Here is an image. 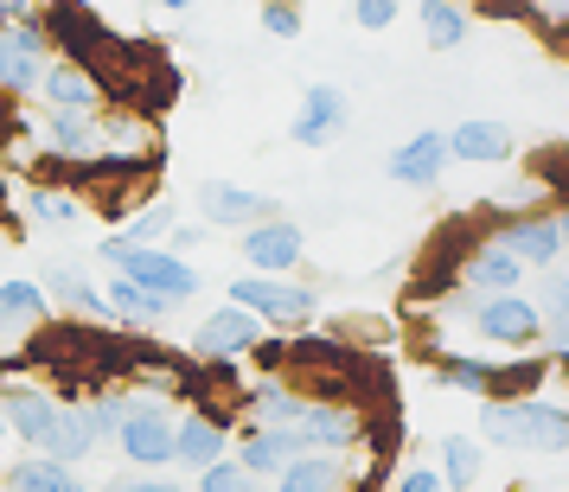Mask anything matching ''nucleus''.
Segmentation results:
<instances>
[{"label": "nucleus", "mask_w": 569, "mask_h": 492, "mask_svg": "<svg viewBox=\"0 0 569 492\" xmlns=\"http://www.w3.org/2000/svg\"><path fill=\"white\" fill-rule=\"evenodd\" d=\"M480 441L492 448H525V454H569V403L550 396H506L480 403Z\"/></svg>", "instance_id": "nucleus-1"}, {"label": "nucleus", "mask_w": 569, "mask_h": 492, "mask_svg": "<svg viewBox=\"0 0 569 492\" xmlns=\"http://www.w3.org/2000/svg\"><path fill=\"white\" fill-rule=\"evenodd\" d=\"M97 262H103L109 275H129V282L141 288V294H154L167 313L186 308V301L206 288V275H199L192 262L173 257V250H160V243L134 250V243H122V237H103V243H97Z\"/></svg>", "instance_id": "nucleus-2"}, {"label": "nucleus", "mask_w": 569, "mask_h": 492, "mask_svg": "<svg viewBox=\"0 0 569 492\" xmlns=\"http://www.w3.org/2000/svg\"><path fill=\"white\" fill-rule=\"evenodd\" d=\"M231 308L257 313L262 327H308L313 313H320V288L288 282V275H237Z\"/></svg>", "instance_id": "nucleus-3"}, {"label": "nucleus", "mask_w": 569, "mask_h": 492, "mask_svg": "<svg viewBox=\"0 0 569 492\" xmlns=\"http://www.w3.org/2000/svg\"><path fill=\"white\" fill-rule=\"evenodd\" d=\"M116 448L141 473H167L173 466V410L160 396H129V415L116 429Z\"/></svg>", "instance_id": "nucleus-4"}, {"label": "nucleus", "mask_w": 569, "mask_h": 492, "mask_svg": "<svg viewBox=\"0 0 569 492\" xmlns=\"http://www.w3.org/2000/svg\"><path fill=\"white\" fill-rule=\"evenodd\" d=\"M288 429L308 454H352L365 441V410L359 403H333V396H301V415Z\"/></svg>", "instance_id": "nucleus-5"}, {"label": "nucleus", "mask_w": 569, "mask_h": 492, "mask_svg": "<svg viewBox=\"0 0 569 492\" xmlns=\"http://www.w3.org/2000/svg\"><path fill=\"white\" fill-rule=\"evenodd\" d=\"M46 64H52V32H46L39 13L0 27V90L7 97H32L39 78H46Z\"/></svg>", "instance_id": "nucleus-6"}, {"label": "nucleus", "mask_w": 569, "mask_h": 492, "mask_svg": "<svg viewBox=\"0 0 569 492\" xmlns=\"http://www.w3.org/2000/svg\"><path fill=\"white\" fill-rule=\"evenodd\" d=\"M473 333L518 359V352H538L543 327H538L531 294H525V288H512V294H480V308H473Z\"/></svg>", "instance_id": "nucleus-7"}, {"label": "nucleus", "mask_w": 569, "mask_h": 492, "mask_svg": "<svg viewBox=\"0 0 569 492\" xmlns=\"http://www.w3.org/2000/svg\"><path fill=\"white\" fill-rule=\"evenodd\" d=\"M224 448H231V410L199 403L173 422V466H186V473H206L211 461H224Z\"/></svg>", "instance_id": "nucleus-8"}, {"label": "nucleus", "mask_w": 569, "mask_h": 492, "mask_svg": "<svg viewBox=\"0 0 569 492\" xmlns=\"http://www.w3.org/2000/svg\"><path fill=\"white\" fill-rule=\"evenodd\" d=\"M262 339V320L257 313H243V308H224L206 313L199 320V333H192V359L199 364H237V359H250V345Z\"/></svg>", "instance_id": "nucleus-9"}, {"label": "nucleus", "mask_w": 569, "mask_h": 492, "mask_svg": "<svg viewBox=\"0 0 569 492\" xmlns=\"http://www.w3.org/2000/svg\"><path fill=\"white\" fill-rule=\"evenodd\" d=\"M237 250L250 262V275H288L308 257V231L288 224V218H262V224H250V231L237 237Z\"/></svg>", "instance_id": "nucleus-10"}, {"label": "nucleus", "mask_w": 569, "mask_h": 492, "mask_svg": "<svg viewBox=\"0 0 569 492\" xmlns=\"http://www.w3.org/2000/svg\"><path fill=\"white\" fill-rule=\"evenodd\" d=\"M346 122H352V97L339 83H308L295 122H288V141L295 148H327L333 134H346Z\"/></svg>", "instance_id": "nucleus-11"}, {"label": "nucleus", "mask_w": 569, "mask_h": 492, "mask_svg": "<svg viewBox=\"0 0 569 492\" xmlns=\"http://www.w3.org/2000/svg\"><path fill=\"white\" fill-rule=\"evenodd\" d=\"M46 109H64V116H103V78L90 71V64H78V58H58L46 64V78H39V90H32Z\"/></svg>", "instance_id": "nucleus-12"}, {"label": "nucleus", "mask_w": 569, "mask_h": 492, "mask_svg": "<svg viewBox=\"0 0 569 492\" xmlns=\"http://www.w3.org/2000/svg\"><path fill=\"white\" fill-rule=\"evenodd\" d=\"M199 218H206V224H224V231H250V224H262V218H282V211H276V199H269V192H257V185L206 180V185H199Z\"/></svg>", "instance_id": "nucleus-13"}, {"label": "nucleus", "mask_w": 569, "mask_h": 492, "mask_svg": "<svg viewBox=\"0 0 569 492\" xmlns=\"http://www.w3.org/2000/svg\"><path fill=\"white\" fill-rule=\"evenodd\" d=\"M0 422H7L13 441H27L32 454H39L58 422V396L46 384H0Z\"/></svg>", "instance_id": "nucleus-14"}, {"label": "nucleus", "mask_w": 569, "mask_h": 492, "mask_svg": "<svg viewBox=\"0 0 569 492\" xmlns=\"http://www.w3.org/2000/svg\"><path fill=\"white\" fill-rule=\"evenodd\" d=\"M385 173H390V185H441V173H448V129L403 134V141L390 148Z\"/></svg>", "instance_id": "nucleus-15"}, {"label": "nucleus", "mask_w": 569, "mask_h": 492, "mask_svg": "<svg viewBox=\"0 0 569 492\" xmlns=\"http://www.w3.org/2000/svg\"><path fill=\"white\" fill-rule=\"evenodd\" d=\"M492 237H499V243H506V250L525 262V269H538V275H550V269L563 262V243H557V218H550V211H518V218H506V224H499Z\"/></svg>", "instance_id": "nucleus-16"}, {"label": "nucleus", "mask_w": 569, "mask_h": 492, "mask_svg": "<svg viewBox=\"0 0 569 492\" xmlns=\"http://www.w3.org/2000/svg\"><path fill=\"white\" fill-rule=\"evenodd\" d=\"M525 275H531V269H525L499 237H480L461 257V288H480V294H512V288H525Z\"/></svg>", "instance_id": "nucleus-17"}, {"label": "nucleus", "mask_w": 569, "mask_h": 492, "mask_svg": "<svg viewBox=\"0 0 569 492\" xmlns=\"http://www.w3.org/2000/svg\"><path fill=\"white\" fill-rule=\"evenodd\" d=\"M46 154L52 160H71V167H90L103 154V116H64V109H46Z\"/></svg>", "instance_id": "nucleus-18"}, {"label": "nucleus", "mask_w": 569, "mask_h": 492, "mask_svg": "<svg viewBox=\"0 0 569 492\" xmlns=\"http://www.w3.org/2000/svg\"><path fill=\"white\" fill-rule=\"evenodd\" d=\"M39 288H46V301H58V313H78V320H90V327H109L103 282H90L78 262H52V269L39 275Z\"/></svg>", "instance_id": "nucleus-19"}, {"label": "nucleus", "mask_w": 569, "mask_h": 492, "mask_svg": "<svg viewBox=\"0 0 569 492\" xmlns=\"http://www.w3.org/2000/svg\"><path fill=\"white\" fill-rule=\"evenodd\" d=\"M512 148L518 134L492 116H467L461 129H448V160H467V167H499V160H512Z\"/></svg>", "instance_id": "nucleus-20"}, {"label": "nucleus", "mask_w": 569, "mask_h": 492, "mask_svg": "<svg viewBox=\"0 0 569 492\" xmlns=\"http://www.w3.org/2000/svg\"><path fill=\"white\" fill-rule=\"evenodd\" d=\"M295 454H308L301 441H295V429H262V422H250L243 435H237V454L231 461L243 466V473H257V480H276Z\"/></svg>", "instance_id": "nucleus-21"}, {"label": "nucleus", "mask_w": 569, "mask_h": 492, "mask_svg": "<svg viewBox=\"0 0 569 492\" xmlns=\"http://www.w3.org/2000/svg\"><path fill=\"white\" fill-rule=\"evenodd\" d=\"M269 492H352V466L346 454H295L269 480Z\"/></svg>", "instance_id": "nucleus-22"}, {"label": "nucleus", "mask_w": 569, "mask_h": 492, "mask_svg": "<svg viewBox=\"0 0 569 492\" xmlns=\"http://www.w3.org/2000/svg\"><path fill=\"white\" fill-rule=\"evenodd\" d=\"M531 308H538V352L543 359H569V275H543L538 288H531Z\"/></svg>", "instance_id": "nucleus-23"}, {"label": "nucleus", "mask_w": 569, "mask_h": 492, "mask_svg": "<svg viewBox=\"0 0 569 492\" xmlns=\"http://www.w3.org/2000/svg\"><path fill=\"white\" fill-rule=\"evenodd\" d=\"M103 441L90 435V422H83V410L78 403H58V422H52V435H46V461H58V466H83L90 454H97Z\"/></svg>", "instance_id": "nucleus-24"}, {"label": "nucleus", "mask_w": 569, "mask_h": 492, "mask_svg": "<svg viewBox=\"0 0 569 492\" xmlns=\"http://www.w3.org/2000/svg\"><path fill=\"white\" fill-rule=\"evenodd\" d=\"M46 313H52V301H46V288L39 282H27V275L0 282V339L27 333V327H46Z\"/></svg>", "instance_id": "nucleus-25"}, {"label": "nucleus", "mask_w": 569, "mask_h": 492, "mask_svg": "<svg viewBox=\"0 0 569 492\" xmlns=\"http://www.w3.org/2000/svg\"><path fill=\"white\" fill-rule=\"evenodd\" d=\"M78 466H58L46 454H27V461H13L0 473V492H78Z\"/></svg>", "instance_id": "nucleus-26"}, {"label": "nucleus", "mask_w": 569, "mask_h": 492, "mask_svg": "<svg viewBox=\"0 0 569 492\" xmlns=\"http://www.w3.org/2000/svg\"><path fill=\"white\" fill-rule=\"evenodd\" d=\"M103 308H109V327H160L167 320V308L154 294H141L129 275H109L103 282Z\"/></svg>", "instance_id": "nucleus-27"}, {"label": "nucleus", "mask_w": 569, "mask_h": 492, "mask_svg": "<svg viewBox=\"0 0 569 492\" xmlns=\"http://www.w3.org/2000/svg\"><path fill=\"white\" fill-rule=\"evenodd\" d=\"M243 403H250V422H262V429H288V422L301 415V390L282 384V378H262V384L243 390Z\"/></svg>", "instance_id": "nucleus-28"}, {"label": "nucleus", "mask_w": 569, "mask_h": 492, "mask_svg": "<svg viewBox=\"0 0 569 492\" xmlns=\"http://www.w3.org/2000/svg\"><path fill=\"white\" fill-rule=\"evenodd\" d=\"M416 13H422V39H429V52H455V46H467V7L461 0H416Z\"/></svg>", "instance_id": "nucleus-29"}, {"label": "nucleus", "mask_w": 569, "mask_h": 492, "mask_svg": "<svg viewBox=\"0 0 569 492\" xmlns=\"http://www.w3.org/2000/svg\"><path fill=\"white\" fill-rule=\"evenodd\" d=\"M480 480V441L448 435L441 441V492H467Z\"/></svg>", "instance_id": "nucleus-30"}, {"label": "nucleus", "mask_w": 569, "mask_h": 492, "mask_svg": "<svg viewBox=\"0 0 569 492\" xmlns=\"http://www.w3.org/2000/svg\"><path fill=\"white\" fill-rule=\"evenodd\" d=\"M173 224H180V211H173V199H148V205L134 211L129 224H122V243H134V250H148V243H160V237L173 231Z\"/></svg>", "instance_id": "nucleus-31"}, {"label": "nucleus", "mask_w": 569, "mask_h": 492, "mask_svg": "<svg viewBox=\"0 0 569 492\" xmlns=\"http://www.w3.org/2000/svg\"><path fill=\"white\" fill-rule=\"evenodd\" d=\"M27 218H32V224H78V218H83V199H78V192L32 185V192H27Z\"/></svg>", "instance_id": "nucleus-32"}, {"label": "nucleus", "mask_w": 569, "mask_h": 492, "mask_svg": "<svg viewBox=\"0 0 569 492\" xmlns=\"http://www.w3.org/2000/svg\"><path fill=\"white\" fill-rule=\"evenodd\" d=\"M192 492H269V480H257V473H243V466L224 454V461H211L199 480H192Z\"/></svg>", "instance_id": "nucleus-33"}, {"label": "nucleus", "mask_w": 569, "mask_h": 492, "mask_svg": "<svg viewBox=\"0 0 569 492\" xmlns=\"http://www.w3.org/2000/svg\"><path fill=\"white\" fill-rule=\"evenodd\" d=\"M262 32L269 39H295L301 32V0H262Z\"/></svg>", "instance_id": "nucleus-34"}, {"label": "nucleus", "mask_w": 569, "mask_h": 492, "mask_svg": "<svg viewBox=\"0 0 569 492\" xmlns=\"http://www.w3.org/2000/svg\"><path fill=\"white\" fill-rule=\"evenodd\" d=\"M97 492H186V486L180 480H167V473H141V466H134V473H116V480L97 486Z\"/></svg>", "instance_id": "nucleus-35"}, {"label": "nucleus", "mask_w": 569, "mask_h": 492, "mask_svg": "<svg viewBox=\"0 0 569 492\" xmlns=\"http://www.w3.org/2000/svg\"><path fill=\"white\" fill-rule=\"evenodd\" d=\"M397 13H403V0H352V20H359L365 32L397 27Z\"/></svg>", "instance_id": "nucleus-36"}, {"label": "nucleus", "mask_w": 569, "mask_h": 492, "mask_svg": "<svg viewBox=\"0 0 569 492\" xmlns=\"http://www.w3.org/2000/svg\"><path fill=\"white\" fill-rule=\"evenodd\" d=\"M250 364L276 378V371H288V345H282V339H257V345H250Z\"/></svg>", "instance_id": "nucleus-37"}, {"label": "nucleus", "mask_w": 569, "mask_h": 492, "mask_svg": "<svg viewBox=\"0 0 569 492\" xmlns=\"http://www.w3.org/2000/svg\"><path fill=\"white\" fill-rule=\"evenodd\" d=\"M397 492H441V473L436 466H403L397 473Z\"/></svg>", "instance_id": "nucleus-38"}, {"label": "nucleus", "mask_w": 569, "mask_h": 492, "mask_svg": "<svg viewBox=\"0 0 569 492\" xmlns=\"http://www.w3.org/2000/svg\"><path fill=\"white\" fill-rule=\"evenodd\" d=\"M543 27H550V46H557V52L569 58V13H557V20H543Z\"/></svg>", "instance_id": "nucleus-39"}, {"label": "nucleus", "mask_w": 569, "mask_h": 492, "mask_svg": "<svg viewBox=\"0 0 569 492\" xmlns=\"http://www.w3.org/2000/svg\"><path fill=\"white\" fill-rule=\"evenodd\" d=\"M550 218H557V243H563V257H569V205H563V211H550Z\"/></svg>", "instance_id": "nucleus-40"}, {"label": "nucleus", "mask_w": 569, "mask_h": 492, "mask_svg": "<svg viewBox=\"0 0 569 492\" xmlns=\"http://www.w3.org/2000/svg\"><path fill=\"white\" fill-rule=\"evenodd\" d=\"M525 7H531V13H543V20H550V13H563V0H525Z\"/></svg>", "instance_id": "nucleus-41"}, {"label": "nucleus", "mask_w": 569, "mask_h": 492, "mask_svg": "<svg viewBox=\"0 0 569 492\" xmlns=\"http://www.w3.org/2000/svg\"><path fill=\"white\" fill-rule=\"evenodd\" d=\"M160 7H167V13H186V7H199V0H160Z\"/></svg>", "instance_id": "nucleus-42"}, {"label": "nucleus", "mask_w": 569, "mask_h": 492, "mask_svg": "<svg viewBox=\"0 0 569 492\" xmlns=\"http://www.w3.org/2000/svg\"><path fill=\"white\" fill-rule=\"evenodd\" d=\"M0 384H7V359H0Z\"/></svg>", "instance_id": "nucleus-43"}, {"label": "nucleus", "mask_w": 569, "mask_h": 492, "mask_svg": "<svg viewBox=\"0 0 569 492\" xmlns=\"http://www.w3.org/2000/svg\"><path fill=\"white\" fill-rule=\"evenodd\" d=\"M563 13H569V0H563ZM550 20H557V13H550Z\"/></svg>", "instance_id": "nucleus-44"}, {"label": "nucleus", "mask_w": 569, "mask_h": 492, "mask_svg": "<svg viewBox=\"0 0 569 492\" xmlns=\"http://www.w3.org/2000/svg\"><path fill=\"white\" fill-rule=\"evenodd\" d=\"M78 492H97V486H78Z\"/></svg>", "instance_id": "nucleus-45"}]
</instances>
